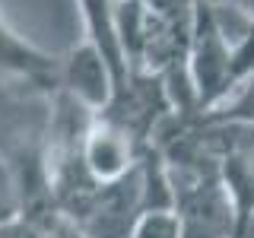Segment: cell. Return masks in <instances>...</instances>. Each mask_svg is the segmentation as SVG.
Instances as JSON below:
<instances>
[{
    "instance_id": "cell-1",
    "label": "cell",
    "mask_w": 254,
    "mask_h": 238,
    "mask_svg": "<svg viewBox=\"0 0 254 238\" xmlns=\"http://www.w3.org/2000/svg\"><path fill=\"white\" fill-rule=\"evenodd\" d=\"M79 162L95 184H121L137 169V140L111 118L95 115L79 137Z\"/></svg>"
},
{
    "instance_id": "cell-3",
    "label": "cell",
    "mask_w": 254,
    "mask_h": 238,
    "mask_svg": "<svg viewBox=\"0 0 254 238\" xmlns=\"http://www.w3.org/2000/svg\"><path fill=\"white\" fill-rule=\"evenodd\" d=\"M219 184L232 213V238H238L254 219V156L248 149H226L219 156Z\"/></svg>"
},
{
    "instance_id": "cell-2",
    "label": "cell",
    "mask_w": 254,
    "mask_h": 238,
    "mask_svg": "<svg viewBox=\"0 0 254 238\" xmlns=\"http://www.w3.org/2000/svg\"><path fill=\"white\" fill-rule=\"evenodd\" d=\"M58 79L70 92V99L92 115H102L118 89V76L111 70V63L89 38L67 54V60L58 67Z\"/></svg>"
},
{
    "instance_id": "cell-6",
    "label": "cell",
    "mask_w": 254,
    "mask_h": 238,
    "mask_svg": "<svg viewBox=\"0 0 254 238\" xmlns=\"http://www.w3.org/2000/svg\"><path fill=\"white\" fill-rule=\"evenodd\" d=\"M0 238H58L51 229L38 226L35 219H22V216H13L6 222H0Z\"/></svg>"
},
{
    "instance_id": "cell-4",
    "label": "cell",
    "mask_w": 254,
    "mask_h": 238,
    "mask_svg": "<svg viewBox=\"0 0 254 238\" xmlns=\"http://www.w3.org/2000/svg\"><path fill=\"white\" fill-rule=\"evenodd\" d=\"M0 67L10 70V73H22L29 79L38 76H58V60L42 54L35 45H29L26 38H19L16 32L3 22L0 16Z\"/></svg>"
},
{
    "instance_id": "cell-8",
    "label": "cell",
    "mask_w": 254,
    "mask_h": 238,
    "mask_svg": "<svg viewBox=\"0 0 254 238\" xmlns=\"http://www.w3.org/2000/svg\"><path fill=\"white\" fill-rule=\"evenodd\" d=\"M238 238H254V219H251V226H248V229H245V232H242V235H238Z\"/></svg>"
},
{
    "instance_id": "cell-5",
    "label": "cell",
    "mask_w": 254,
    "mask_h": 238,
    "mask_svg": "<svg viewBox=\"0 0 254 238\" xmlns=\"http://www.w3.org/2000/svg\"><path fill=\"white\" fill-rule=\"evenodd\" d=\"M127 238H188V229L175 206H143L127 229Z\"/></svg>"
},
{
    "instance_id": "cell-7",
    "label": "cell",
    "mask_w": 254,
    "mask_h": 238,
    "mask_svg": "<svg viewBox=\"0 0 254 238\" xmlns=\"http://www.w3.org/2000/svg\"><path fill=\"white\" fill-rule=\"evenodd\" d=\"M16 216V194H13V181L10 175H6V169L0 165V222L13 219Z\"/></svg>"
}]
</instances>
